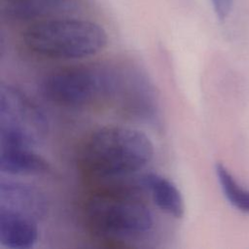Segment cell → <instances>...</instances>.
<instances>
[{
  "instance_id": "cell-1",
  "label": "cell",
  "mask_w": 249,
  "mask_h": 249,
  "mask_svg": "<svg viewBox=\"0 0 249 249\" xmlns=\"http://www.w3.org/2000/svg\"><path fill=\"white\" fill-rule=\"evenodd\" d=\"M153 157L154 145L143 131L107 125L88 139L81 152L80 166L89 177L114 179L143 169Z\"/></svg>"
},
{
  "instance_id": "cell-2",
  "label": "cell",
  "mask_w": 249,
  "mask_h": 249,
  "mask_svg": "<svg viewBox=\"0 0 249 249\" xmlns=\"http://www.w3.org/2000/svg\"><path fill=\"white\" fill-rule=\"evenodd\" d=\"M104 28L80 18H50L29 26L23 34L33 53L53 59H81L94 55L107 44Z\"/></svg>"
},
{
  "instance_id": "cell-3",
  "label": "cell",
  "mask_w": 249,
  "mask_h": 249,
  "mask_svg": "<svg viewBox=\"0 0 249 249\" xmlns=\"http://www.w3.org/2000/svg\"><path fill=\"white\" fill-rule=\"evenodd\" d=\"M85 217L95 235L109 240L138 238L154 225L150 209L128 191L92 196L86 204Z\"/></svg>"
},
{
  "instance_id": "cell-4",
  "label": "cell",
  "mask_w": 249,
  "mask_h": 249,
  "mask_svg": "<svg viewBox=\"0 0 249 249\" xmlns=\"http://www.w3.org/2000/svg\"><path fill=\"white\" fill-rule=\"evenodd\" d=\"M122 84V78L114 70L101 65H86L48 74L40 84V90L56 105L83 108L116 95Z\"/></svg>"
},
{
  "instance_id": "cell-5",
  "label": "cell",
  "mask_w": 249,
  "mask_h": 249,
  "mask_svg": "<svg viewBox=\"0 0 249 249\" xmlns=\"http://www.w3.org/2000/svg\"><path fill=\"white\" fill-rule=\"evenodd\" d=\"M49 131L46 116L18 88L0 87V147L33 148Z\"/></svg>"
},
{
  "instance_id": "cell-6",
  "label": "cell",
  "mask_w": 249,
  "mask_h": 249,
  "mask_svg": "<svg viewBox=\"0 0 249 249\" xmlns=\"http://www.w3.org/2000/svg\"><path fill=\"white\" fill-rule=\"evenodd\" d=\"M79 5V0H4L2 14L9 20L22 22L69 14Z\"/></svg>"
},
{
  "instance_id": "cell-7",
  "label": "cell",
  "mask_w": 249,
  "mask_h": 249,
  "mask_svg": "<svg viewBox=\"0 0 249 249\" xmlns=\"http://www.w3.org/2000/svg\"><path fill=\"white\" fill-rule=\"evenodd\" d=\"M37 220L0 206V244L11 249H29L38 241Z\"/></svg>"
},
{
  "instance_id": "cell-8",
  "label": "cell",
  "mask_w": 249,
  "mask_h": 249,
  "mask_svg": "<svg viewBox=\"0 0 249 249\" xmlns=\"http://www.w3.org/2000/svg\"><path fill=\"white\" fill-rule=\"evenodd\" d=\"M0 206L24 213L38 220L48 211L45 195L31 185L4 181L0 183Z\"/></svg>"
},
{
  "instance_id": "cell-9",
  "label": "cell",
  "mask_w": 249,
  "mask_h": 249,
  "mask_svg": "<svg viewBox=\"0 0 249 249\" xmlns=\"http://www.w3.org/2000/svg\"><path fill=\"white\" fill-rule=\"evenodd\" d=\"M0 170L8 175H40L50 170V163L25 147H0Z\"/></svg>"
},
{
  "instance_id": "cell-10",
  "label": "cell",
  "mask_w": 249,
  "mask_h": 249,
  "mask_svg": "<svg viewBox=\"0 0 249 249\" xmlns=\"http://www.w3.org/2000/svg\"><path fill=\"white\" fill-rule=\"evenodd\" d=\"M141 182L161 211L175 218H181L184 215L182 195L172 181L160 174L149 172L141 177Z\"/></svg>"
},
{
  "instance_id": "cell-11",
  "label": "cell",
  "mask_w": 249,
  "mask_h": 249,
  "mask_svg": "<svg viewBox=\"0 0 249 249\" xmlns=\"http://www.w3.org/2000/svg\"><path fill=\"white\" fill-rule=\"evenodd\" d=\"M215 173L220 188L229 203L238 211L249 214V190L241 186L221 162L216 163Z\"/></svg>"
},
{
  "instance_id": "cell-12",
  "label": "cell",
  "mask_w": 249,
  "mask_h": 249,
  "mask_svg": "<svg viewBox=\"0 0 249 249\" xmlns=\"http://www.w3.org/2000/svg\"><path fill=\"white\" fill-rule=\"evenodd\" d=\"M213 6V10L220 20H225L230 15L233 0H210Z\"/></svg>"
}]
</instances>
